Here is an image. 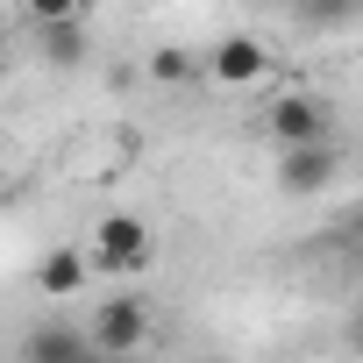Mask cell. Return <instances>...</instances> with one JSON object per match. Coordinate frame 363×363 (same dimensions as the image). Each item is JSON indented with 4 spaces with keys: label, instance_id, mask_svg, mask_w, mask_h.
Instances as JSON below:
<instances>
[{
    "label": "cell",
    "instance_id": "cell-1",
    "mask_svg": "<svg viewBox=\"0 0 363 363\" xmlns=\"http://www.w3.org/2000/svg\"><path fill=\"white\" fill-rule=\"evenodd\" d=\"M93 271H107V278H143L150 264H157V235L135 221V214H100L93 221V257H86Z\"/></svg>",
    "mask_w": 363,
    "mask_h": 363
},
{
    "label": "cell",
    "instance_id": "cell-2",
    "mask_svg": "<svg viewBox=\"0 0 363 363\" xmlns=\"http://www.w3.org/2000/svg\"><path fill=\"white\" fill-rule=\"evenodd\" d=\"M86 342H93L100 356H135V349L150 342V299H143V292H114L107 306H93Z\"/></svg>",
    "mask_w": 363,
    "mask_h": 363
},
{
    "label": "cell",
    "instance_id": "cell-3",
    "mask_svg": "<svg viewBox=\"0 0 363 363\" xmlns=\"http://www.w3.org/2000/svg\"><path fill=\"white\" fill-rule=\"evenodd\" d=\"M264 135H271L278 150H292V143H328V135H335V114H328V100H313V93H285V100H271Z\"/></svg>",
    "mask_w": 363,
    "mask_h": 363
},
{
    "label": "cell",
    "instance_id": "cell-4",
    "mask_svg": "<svg viewBox=\"0 0 363 363\" xmlns=\"http://www.w3.org/2000/svg\"><path fill=\"white\" fill-rule=\"evenodd\" d=\"M335 178H342V150H335V135H328V143H292L285 164H278V186H285V193H328Z\"/></svg>",
    "mask_w": 363,
    "mask_h": 363
},
{
    "label": "cell",
    "instance_id": "cell-5",
    "mask_svg": "<svg viewBox=\"0 0 363 363\" xmlns=\"http://www.w3.org/2000/svg\"><path fill=\"white\" fill-rule=\"evenodd\" d=\"M36 50H43V65H57V72H79V65L93 57L86 8H72V15H57V22H36Z\"/></svg>",
    "mask_w": 363,
    "mask_h": 363
},
{
    "label": "cell",
    "instance_id": "cell-6",
    "mask_svg": "<svg viewBox=\"0 0 363 363\" xmlns=\"http://www.w3.org/2000/svg\"><path fill=\"white\" fill-rule=\"evenodd\" d=\"M207 79L214 86H257V79H271V50L257 36H221L207 57Z\"/></svg>",
    "mask_w": 363,
    "mask_h": 363
},
{
    "label": "cell",
    "instance_id": "cell-7",
    "mask_svg": "<svg viewBox=\"0 0 363 363\" xmlns=\"http://www.w3.org/2000/svg\"><path fill=\"white\" fill-rule=\"evenodd\" d=\"M22 356H29V363H79V356H93V342H86V328L50 320V328L22 335Z\"/></svg>",
    "mask_w": 363,
    "mask_h": 363
},
{
    "label": "cell",
    "instance_id": "cell-8",
    "mask_svg": "<svg viewBox=\"0 0 363 363\" xmlns=\"http://www.w3.org/2000/svg\"><path fill=\"white\" fill-rule=\"evenodd\" d=\"M86 278H93V264H86L79 250H50V257L36 264V292H43V299H79Z\"/></svg>",
    "mask_w": 363,
    "mask_h": 363
},
{
    "label": "cell",
    "instance_id": "cell-9",
    "mask_svg": "<svg viewBox=\"0 0 363 363\" xmlns=\"http://www.w3.org/2000/svg\"><path fill=\"white\" fill-rule=\"evenodd\" d=\"M292 15H299V29L328 36V29H349L356 22V0H292Z\"/></svg>",
    "mask_w": 363,
    "mask_h": 363
},
{
    "label": "cell",
    "instance_id": "cell-10",
    "mask_svg": "<svg viewBox=\"0 0 363 363\" xmlns=\"http://www.w3.org/2000/svg\"><path fill=\"white\" fill-rule=\"evenodd\" d=\"M150 79H157V86H193L200 65H193L186 50H157V57H150Z\"/></svg>",
    "mask_w": 363,
    "mask_h": 363
},
{
    "label": "cell",
    "instance_id": "cell-11",
    "mask_svg": "<svg viewBox=\"0 0 363 363\" xmlns=\"http://www.w3.org/2000/svg\"><path fill=\"white\" fill-rule=\"evenodd\" d=\"M72 8H86V0H22V22L36 29V22H57V15H72Z\"/></svg>",
    "mask_w": 363,
    "mask_h": 363
},
{
    "label": "cell",
    "instance_id": "cell-12",
    "mask_svg": "<svg viewBox=\"0 0 363 363\" xmlns=\"http://www.w3.org/2000/svg\"><path fill=\"white\" fill-rule=\"evenodd\" d=\"M0 57H8V15H0Z\"/></svg>",
    "mask_w": 363,
    "mask_h": 363
},
{
    "label": "cell",
    "instance_id": "cell-13",
    "mask_svg": "<svg viewBox=\"0 0 363 363\" xmlns=\"http://www.w3.org/2000/svg\"><path fill=\"white\" fill-rule=\"evenodd\" d=\"M264 8H292V0H264Z\"/></svg>",
    "mask_w": 363,
    "mask_h": 363
}]
</instances>
